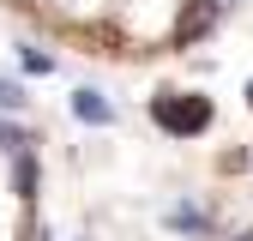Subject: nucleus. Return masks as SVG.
I'll return each instance as SVG.
<instances>
[{"label":"nucleus","instance_id":"nucleus-7","mask_svg":"<svg viewBox=\"0 0 253 241\" xmlns=\"http://www.w3.org/2000/svg\"><path fill=\"white\" fill-rule=\"evenodd\" d=\"M241 241H253V229H247V235H241Z\"/></svg>","mask_w":253,"mask_h":241},{"label":"nucleus","instance_id":"nucleus-3","mask_svg":"<svg viewBox=\"0 0 253 241\" xmlns=\"http://www.w3.org/2000/svg\"><path fill=\"white\" fill-rule=\"evenodd\" d=\"M73 115H79V120H90V127H109V120H115V109L97 97V90H79V97H73Z\"/></svg>","mask_w":253,"mask_h":241},{"label":"nucleus","instance_id":"nucleus-5","mask_svg":"<svg viewBox=\"0 0 253 241\" xmlns=\"http://www.w3.org/2000/svg\"><path fill=\"white\" fill-rule=\"evenodd\" d=\"M18 103H24V90H18L12 79H0V109H18Z\"/></svg>","mask_w":253,"mask_h":241},{"label":"nucleus","instance_id":"nucleus-6","mask_svg":"<svg viewBox=\"0 0 253 241\" xmlns=\"http://www.w3.org/2000/svg\"><path fill=\"white\" fill-rule=\"evenodd\" d=\"M247 103H253V84H247Z\"/></svg>","mask_w":253,"mask_h":241},{"label":"nucleus","instance_id":"nucleus-1","mask_svg":"<svg viewBox=\"0 0 253 241\" xmlns=\"http://www.w3.org/2000/svg\"><path fill=\"white\" fill-rule=\"evenodd\" d=\"M151 115H157V127H163V133L193 139V133L211 127V97H193V90H181V97H157Z\"/></svg>","mask_w":253,"mask_h":241},{"label":"nucleus","instance_id":"nucleus-2","mask_svg":"<svg viewBox=\"0 0 253 241\" xmlns=\"http://www.w3.org/2000/svg\"><path fill=\"white\" fill-rule=\"evenodd\" d=\"M211 24H217V0H199V6H193V12H187V18L175 24V42L187 48V42H193V37H205V30H211Z\"/></svg>","mask_w":253,"mask_h":241},{"label":"nucleus","instance_id":"nucleus-4","mask_svg":"<svg viewBox=\"0 0 253 241\" xmlns=\"http://www.w3.org/2000/svg\"><path fill=\"white\" fill-rule=\"evenodd\" d=\"M12 187H18V199H30V193H37V163H30V157H18V175H12Z\"/></svg>","mask_w":253,"mask_h":241}]
</instances>
